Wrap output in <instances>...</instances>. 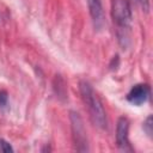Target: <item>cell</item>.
<instances>
[{
	"label": "cell",
	"mask_w": 153,
	"mask_h": 153,
	"mask_svg": "<svg viewBox=\"0 0 153 153\" xmlns=\"http://www.w3.org/2000/svg\"><path fill=\"white\" fill-rule=\"evenodd\" d=\"M14 149H13V147L11 146V143L10 142H7L6 140H4V139H0V152H2V153H12Z\"/></svg>",
	"instance_id": "cell-8"
},
{
	"label": "cell",
	"mask_w": 153,
	"mask_h": 153,
	"mask_svg": "<svg viewBox=\"0 0 153 153\" xmlns=\"http://www.w3.org/2000/svg\"><path fill=\"white\" fill-rule=\"evenodd\" d=\"M152 124H153V121H152V116H148L146 118V121L143 122V130L146 131V134L152 137Z\"/></svg>",
	"instance_id": "cell-9"
},
{
	"label": "cell",
	"mask_w": 153,
	"mask_h": 153,
	"mask_svg": "<svg viewBox=\"0 0 153 153\" xmlns=\"http://www.w3.org/2000/svg\"><path fill=\"white\" fill-rule=\"evenodd\" d=\"M87 5L94 29L98 31L103 30L105 26V14L103 10L102 0H87Z\"/></svg>",
	"instance_id": "cell-5"
},
{
	"label": "cell",
	"mask_w": 153,
	"mask_h": 153,
	"mask_svg": "<svg viewBox=\"0 0 153 153\" xmlns=\"http://www.w3.org/2000/svg\"><path fill=\"white\" fill-rule=\"evenodd\" d=\"M79 90H80V94L82 98V102L85 103L91 121L93 122L94 126H97L100 129H106L108 128V117H106V112L104 110L103 103L99 99L98 94L94 92V90L92 88V86L90 85V82L81 80L79 82Z\"/></svg>",
	"instance_id": "cell-1"
},
{
	"label": "cell",
	"mask_w": 153,
	"mask_h": 153,
	"mask_svg": "<svg viewBox=\"0 0 153 153\" xmlns=\"http://www.w3.org/2000/svg\"><path fill=\"white\" fill-rule=\"evenodd\" d=\"M54 90H55V93L56 96L60 98V99H66L67 98V86H66V82L63 80V78L61 75H55L54 78Z\"/></svg>",
	"instance_id": "cell-7"
},
{
	"label": "cell",
	"mask_w": 153,
	"mask_h": 153,
	"mask_svg": "<svg viewBox=\"0 0 153 153\" xmlns=\"http://www.w3.org/2000/svg\"><path fill=\"white\" fill-rule=\"evenodd\" d=\"M131 1H134V2H139V0H131Z\"/></svg>",
	"instance_id": "cell-11"
},
{
	"label": "cell",
	"mask_w": 153,
	"mask_h": 153,
	"mask_svg": "<svg viewBox=\"0 0 153 153\" xmlns=\"http://www.w3.org/2000/svg\"><path fill=\"white\" fill-rule=\"evenodd\" d=\"M111 16L114 24L117 27V36L120 42L126 47L128 33L131 24V7L128 0H112L111 1Z\"/></svg>",
	"instance_id": "cell-2"
},
{
	"label": "cell",
	"mask_w": 153,
	"mask_h": 153,
	"mask_svg": "<svg viewBox=\"0 0 153 153\" xmlns=\"http://www.w3.org/2000/svg\"><path fill=\"white\" fill-rule=\"evenodd\" d=\"M7 100H8V93L5 90H0V108L4 109L7 105Z\"/></svg>",
	"instance_id": "cell-10"
},
{
	"label": "cell",
	"mask_w": 153,
	"mask_h": 153,
	"mask_svg": "<svg viewBox=\"0 0 153 153\" xmlns=\"http://www.w3.org/2000/svg\"><path fill=\"white\" fill-rule=\"evenodd\" d=\"M149 97V86L147 84H137L131 87L127 94V100L134 105L143 104Z\"/></svg>",
	"instance_id": "cell-6"
},
{
	"label": "cell",
	"mask_w": 153,
	"mask_h": 153,
	"mask_svg": "<svg viewBox=\"0 0 153 153\" xmlns=\"http://www.w3.org/2000/svg\"><path fill=\"white\" fill-rule=\"evenodd\" d=\"M116 142L120 149L124 152H131L129 143V121L127 117H120L116 127Z\"/></svg>",
	"instance_id": "cell-4"
},
{
	"label": "cell",
	"mask_w": 153,
	"mask_h": 153,
	"mask_svg": "<svg viewBox=\"0 0 153 153\" xmlns=\"http://www.w3.org/2000/svg\"><path fill=\"white\" fill-rule=\"evenodd\" d=\"M69 120H71V128H72V135H73L75 149L78 152H88L90 147H88L87 133L81 116L76 111H71Z\"/></svg>",
	"instance_id": "cell-3"
}]
</instances>
